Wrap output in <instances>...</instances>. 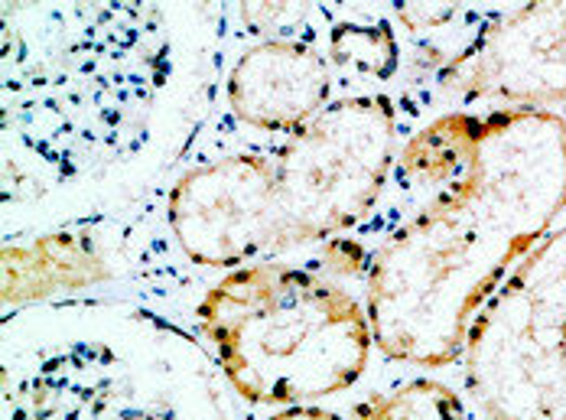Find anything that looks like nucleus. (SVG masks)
I'll return each instance as SVG.
<instances>
[{"label":"nucleus","mask_w":566,"mask_h":420,"mask_svg":"<svg viewBox=\"0 0 566 420\" xmlns=\"http://www.w3.org/2000/svg\"><path fill=\"white\" fill-rule=\"evenodd\" d=\"M564 209L566 120L537 108L479 115L462 177L371 254L375 346L423 368L462 359L475 313Z\"/></svg>","instance_id":"f257e3e1"},{"label":"nucleus","mask_w":566,"mask_h":420,"mask_svg":"<svg viewBox=\"0 0 566 420\" xmlns=\"http://www.w3.org/2000/svg\"><path fill=\"white\" fill-rule=\"evenodd\" d=\"M196 319L231 388L251 405H306L352 388L371 356V319L316 271L258 261L222 277Z\"/></svg>","instance_id":"f03ea898"},{"label":"nucleus","mask_w":566,"mask_h":420,"mask_svg":"<svg viewBox=\"0 0 566 420\" xmlns=\"http://www.w3.org/2000/svg\"><path fill=\"white\" fill-rule=\"evenodd\" d=\"M462 368L489 420H566V229L517 261L475 313Z\"/></svg>","instance_id":"7ed1b4c3"},{"label":"nucleus","mask_w":566,"mask_h":420,"mask_svg":"<svg viewBox=\"0 0 566 420\" xmlns=\"http://www.w3.org/2000/svg\"><path fill=\"white\" fill-rule=\"evenodd\" d=\"M395 105L355 95L326 105L274 157L281 232L274 251L326 241L355 225L385 192L395 160Z\"/></svg>","instance_id":"20e7f679"},{"label":"nucleus","mask_w":566,"mask_h":420,"mask_svg":"<svg viewBox=\"0 0 566 420\" xmlns=\"http://www.w3.org/2000/svg\"><path fill=\"white\" fill-rule=\"evenodd\" d=\"M170 229L202 267H238L274 251L281 232L277 170L261 154H238L189 170L170 192Z\"/></svg>","instance_id":"39448f33"},{"label":"nucleus","mask_w":566,"mask_h":420,"mask_svg":"<svg viewBox=\"0 0 566 420\" xmlns=\"http://www.w3.org/2000/svg\"><path fill=\"white\" fill-rule=\"evenodd\" d=\"M440 85L465 98H499L547 112L566 102V3H527L485 27L440 69Z\"/></svg>","instance_id":"423d86ee"},{"label":"nucleus","mask_w":566,"mask_h":420,"mask_svg":"<svg viewBox=\"0 0 566 420\" xmlns=\"http://www.w3.org/2000/svg\"><path fill=\"white\" fill-rule=\"evenodd\" d=\"M333 72L310 43L264 40L241 53L228 75V102L234 115L277 134H300L326 112Z\"/></svg>","instance_id":"0eeeda50"},{"label":"nucleus","mask_w":566,"mask_h":420,"mask_svg":"<svg viewBox=\"0 0 566 420\" xmlns=\"http://www.w3.org/2000/svg\"><path fill=\"white\" fill-rule=\"evenodd\" d=\"M108 281V264L85 235L59 232L3 244V303H30Z\"/></svg>","instance_id":"6e6552de"},{"label":"nucleus","mask_w":566,"mask_h":420,"mask_svg":"<svg viewBox=\"0 0 566 420\" xmlns=\"http://www.w3.org/2000/svg\"><path fill=\"white\" fill-rule=\"evenodd\" d=\"M479 134V115H443L417 130L400 150V177L417 186H443L462 177Z\"/></svg>","instance_id":"1a4fd4ad"},{"label":"nucleus","mask_w":566,"mask_h":420,"mask_svg":"<svg viewBox=\"0 0 566 420\" xmlns=\"http://www.w3.org/2000/svg\"><path fill=\"white\" fill-rule=\"evenodd\" d=\"M355 420H465L462 398L433 378L407 381L388 395H371L352 408Z\"/></svg>","instance_id":"9d476101"},{"label":"nucleus","mask_w":566,"mask_h":420,"mask_svg":"<svg viewBox=\"0 0 566 420\" xmlns=\"http://www.w3.org/2000/svg\"><path fill=\"white\" fill-rule=\"evenodd\" d=\"M329 56L339 69L385 82L397 72V40L388 23H339L329 33Z\"/></svg>","instance_id":"9b49d317"},{"label":"nucleus","mask_w":566,"mask_h":420,"mask_svg":"<svg viewBox=\"0 0 566 420\" xmlns=\"http://www.w3.org/2000/svg\"><path fill=\"white\" fill-rule=\"evenodd\" d=\"M241 17L261 33H277V30L286 33L290 27L306 20V7H296V3H244Z\"/></svg>","instance_id":"f8f14e48"},{"label":"nucleus","mask_w":566,"mask_h":420,"mask_svg":"<svg viewBox=\"0 0 566 420\" xmlns=\"http://www.w3.org/2000/svg\"><path fill=\"white\" fill-rule=\"evenodd\" d=\"M395 13L410 33H427L447 27L459 10L453 3H397Z\"/></svg>","instance_id":"ddd939ff"},{"label":"nucleus","mask_w":566,"mask_h":420,"mask_svg":"<svg viewBox=\"0 0 566 420\" xmlns=\"http://www.w3.org/2000/svg\"><path fill=\"white\" fill-rule=\"evenodd\" d=\"M368 264H371V258L365 254V248L348 239L333 241L329 251H326V267H329L333 274H342V277H355V274H361V271L368 274Z\"/></svg>","instance_id":"4468645a"},{"label":"nucleus","mask_w":566,"mask_h":420,"mask_svg":"<svg viewBox=\"0 0 566 420\" xmlns=\"http://www.w3.org/2000/svg\"><path fill=\"white\" fill-rule=\"evenodd\" d=\"M268 420H342L336 411H326V408H313V405H290L277 411L274 418Z\"/></svg>","instance_id":"2eb2a0df"}]
</instances>
